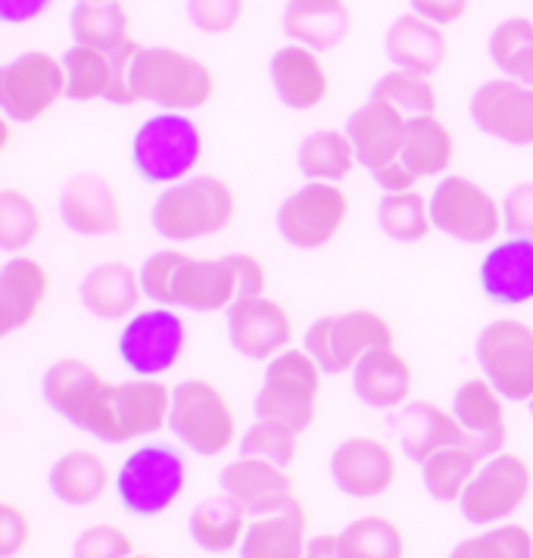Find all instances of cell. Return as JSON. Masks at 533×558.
Returning a JSON list of instances; mask_svg holds the SVG:
<instances>
[{
    "label": "cell",
    "mask_w": 533,
    "mask_h": 558,
    "mask_svg": "<svg viewBox=\"0 0 533 558\" xmlns=\"http://www.w3.org/2000/svg\"><path fill=\"white\" fill-rule=\"evenodd\" d=\"M310 512L303 499L284 512L250 518L244 543L238 549L241 558H306L310 549Z\"/></svg>",
    "instance_id": "cell-32"
},
{
    "label": "cell",
    "mask_w": 533,
    "mask_h": 558,
    "mask_svg": "<svg viewBox=\"0 0 533 558\" xmlns=\"http://www.w3.org/2000/svg\"><path fill=\"white\" fill-rule=\"evenodd\" d=\"M134 558H159V556H154V553H137Z\"/></svg>",
    "instance_id": "cell-54"
},
{
    "label": "cell",
    "mask_w": 533,
    "mask_h": 558,
    "mask_svg": "<svg viewBox=\"0 0 533 558\" xmlns=\"http://www.w3.org/2000/svg\"><path fill=\"white\" fill-rule=\"evenodd\" d=\"M219 487L250 518L284 512L300 502L290 469H281L266 459H253V456H234L219 474Z\"/></svg>",
    "instance_id": "cell-20"
},
{
    "label": "cell",
    "mask_w": 533,
    "mask_h": 558,
    "mask_svg": "<svg viewBox=\"0 0 533 558\" xmlns=\"http://www.w3.org/2000/svg\"><path fill=\"white\" fill-rule=\"evenodd\" d=\"M384 50L393 69H409L422 75H437L449 57V38L446 28L437 23H427L419 13H402L397 23L390 25Z\"/></svg>",
    "instance_id": "cell-30"
},
{
    "label": "cell",
    "mask_w": 533,
    "mask_h": 558,
    "mask_svg": "<svg viewBox=\"0 0 533 558\" xmlns=\"http://www.w3.org/2000/svg\"><path fill=\"white\" fill-rule=\"evenodd\" d=\"M246 527H250V514L225 493L206 496L187 514V534L194 539V546H201L209 556L238 553Z\"/></svg>",
    "instance_id": "cell-34"
},
{
    "label": "cell",
    "mask_w": 533,
    "mask_h": 558,
    "mask_svg": "<svg viewBox=\"0 0 533 558\" xmlns=\"http://www.w3.org/2000/svg\"><path fill=\"white\" fill-rule=\"evenodd\" d=\"M452 412L481 459L509 449V400L487 378L462 380L452 393Z\"/></svg>",
    "instance_id": "cell-21"
},
{
    "label": "cell",
    "mask_w": 533,
    "mask_h": 558,
    "mask_svg": "<svg viewBox=\"0 0 533 558\" xmlns=\"http://www.w3.org/2000/svg\"><path fill=\"white\" fill-rule=\"evenodd\" d=\"M489 63L499 69L502 78L521 82L533 88V20L509 16L489 32Z\"/></svg>",
    "instance_id": "cell-39"
},
{
    "label": "cell",
    "mask_w": 533,
    "mask_h": 558,
    "mask_svg": "<svg viewBox=\"0 0 533 558\" xmlns=\"http://www.w3.org/2000/svg\"><path fill=\"white\" fill-rule=\"evenodd\" d=\"M169 434L201 459H219L241 444V418L231 397L213 378H184L172 384Z\"/></svg>",
    "instance_id": "cell-5"
},
{
    "label": "cell",
    "mask_w": 533,
    "mask_h": 558,
    "mask_svg": "<svg viewBox=\"0 0 533 558\" xmlns=\"http://www.w3.org/2000/svg\"><path fill=\"white\" fill-rule=\"evenodd\" d=\"M397 440L400 452L422 465L434 452L446 447L465 444V430L459 425L452 405H444L437 400H412L397 412Z\"/></svg>",
    "instance_id": "cell-28"
},
{
    "label": "cell",
    "mask_w": 533,
    "mask_h": 558,
    "mask_svg": "<svg viewBox=\"0 0 533 558\" xmlns=\"http://www.w3.org/2000/svg\"><path fill=\"white\" fill-rule=\"evenodd\" d=\"M353 216V197L343 184L306 181L300 184L275 213L278 234L293 250H325L331 246Z\"/></svg>",
    "instance_id": "cell-12"
},
{
    "label": "cell",
    "mask_w": 533,
    "mask_h": 558,
    "mask_svg": "<svg viewBox=\"0 0 533 558\" xmlns=\"http://www.w3.org/2000/svg\"><path fill=\"white\" fill-rule=\"evenodd\" d=\"M187 20L203 35H231L246 20V0H187Z\"/></svg>",
    "instance_id": "cell-47"
},
{
    "label": "cell",
    "mask_w": 533,
    "mask_h": 558,
    "mask_svg": "<svg viewBox=\"0 0 533 558\" xmlns=\"http://www.w3.org/2000/svg\"><path fill=\"white\" fill-rule=\"evenodd\" d=\"M343 129L353 141L359 166H365L368 172H378L387 162L402 159L409 119L400 110H393L390 104H380V100L362 104L359 110L350 112Z\"/></svg>",
    "instance_id": "cell-29"
},
{
    "label": "cell",
    "mask_w": 533,
    "mask_h": 558,
    "mask_svg": "<svg viewBox=\"0 0 533 558\" xmlns=\"http://www.w3.org/2000/svg\"><path fill=\"white\" fill-rule=\"evenodd\" d=\"M481 456L468 444L459 447H446L440 452H434L431 459H424L422 465V487L434 502L444 506H459V499L465 496L471 477L481 469Z\"/></svg>",
    "instance_id": "cell-37"
},
{
    "label": "cell",
    "mask_w": 533,
    "mask_h": 558,
    "mask_svg": "<svg viewBox=\"0 0 533 558\" xmlns=\"http://www.w3.org/2000/svg\"><path fill=\"white\" fill-rule=\"evenodd\" d=\"M45 234V209L35 194L23 187L0 191V250L7 256H23Z\"/></svg>",
    "instance_id": "cell-38"
},
{
    "label": "cell",
    "mask_w": 533,
    "mask_h": 558,
    "mask_svg": "<svg viewBox=\"0 0 533 558\" xmlns=\"http://www.w3.org/2000/svg\"><path fill=\"white\" fill-rule=\"evenodd\" d=\"M306 558H347L340 546V534H312Z\"/></svg>",
    "instance_id": "cell-53"
},
{
    "label": "cell",
    "mask_w": 533,
    "mask_h": 558,
    "mask_svg": "<svg viewBox=\"0 0 533 558\" xmlns=\"http://www.w3.org/2000/svg\"><path fill=\"white\" fill-rule=\"evenodd\" d=\"M234 184L213 172H197L191 179L162 187L150 206L154 231L172 246H191L225 234L238 219Z\"/></svg>",
    "instance_id": "cell-3"
},
{
    "label": "cell",
    "mask_w": 533,
    "mask_h": 558,
    "mask_svg": "<svg viewBox=\"0 0 533 558\" xmlns=\"http://www.w3.org/2000/svg\"><path fill=\"white\" fill-rule=\"evenodd\" d=\"M72 45L116 53L134 41V16L125 0H78L69 13Z\"/></svg>",
    "instance_id": "cell-33"
},
{
    "label": "cell",
    "mask_w": 533,
    "mask_h": 558,
    "mask_svg": "<svg viewBox=\"0 0 533 558\" xmlns=\"http://www.w3.org/2000/svg\"><path fill=\"white\" fill-rule=\"evenodd\" d=\"M528 409H531V415H533V400H531V402H528Z\"/></svg>",
    "instance_id": "cell-55"
},
{
    "label": "cell",
    "mask_w": 533,
    "mask_h": 558,
    "mask_svg": "<svg viewBox=\"0 0 533 558\" xmlns=\"http://www.w3.org/2000/svg\"><path fill=\"white\" fill-rule=\"evenodd\" d=\"M449 558H533V531L521 521L481 527L459 539Z\"/></svg>",
    "instance_id": "cell-44"
},
{
    "label": "cell",
    "mask_w": 533,
    "mask_h": 558,
    "mask_svg": "<svg viewBox=\"0 0 533 558\" xmlns=\"http://www.w3.org/2000/svg\"><path fill=\"white\" fill-rule=\"evenodd\" d=\"M187 490V462L181 449L162 440H144L116 471V496L134 518L166 514Z\"/></svg>",
    "instance_id": "cell-7"
},
{
    "label": "cell",
    "mask_w": 533,
    "mask_h": 558,
    "mask_svg": "<svg viewBox=\"0 0 533 558\" xmlns=\"http://www.w3.org/2000/svg\"><path fill=\"white\" fill-rule=\"evenodd\" d=\"M45 402L94 440L132 447L169 430L172 384L162 378H107L90 359H57L41 378Z\"/></svg>",
    "instance_id": "cell-1"
},
{
    "label": "cell",
    "mask_w": 533,
    "mask_h": 558,
    "mask_svg": "<svg viewBox=\"0 0 533 558\" xmlns=\"http://www.w3.org/2000/svg\"><path fill=\"white\" fill-rule=\"evenodd\" d=\"M434 231L468 246H489L506 234L502 201L471 175L449 172L431 191Z\"/></svg>",
    "instance_id": "cell-9"
},
{
    "label": "cell",
    "mask_w": 533,
    "mask_h": 558,
    "mask_svg": "<svg viewBox=\"0 0 533 558\" xmlns=\"http://www.w3.org/2000/svg\"><path fill=\"white\" fill-rule=\"evenodd\" d=\"M303 347L322 365L325 375H347L372 350L397 347V331L390 318L375 310H350L318 315L303 335Z\"/></svg>",
    "instance_id": "cell-10"
},
{
    "label": "cell",
    "mask_w": 533,
    "mask_h": 558,
    "mask_svg": "<svg viewBox=\"0 0 533 558\" xmlns=\"http://www.w3.org/2000/svg\"><path fill=\"white\" fill-rule=\"evenodd\" d=\"M533 493V469L521 452L502 449L481 462L471 477L465 496L459 499V512L471 527L506 524L524 509Z\"/></svg>",
    "instance_id": "cell-14"
},
{
    "label": "cell",
    "mask_w": 533,
    "mask_h": 558,
    "mask_svg": "<svg viewBox=\"0 0 533 558\" xmlns=\"http://www.w3.org/2000/svg\"><path fill=\"white\" fill-rule=\"evenodd\" d=\"M355 400L378 412H400L415 393V368L400 347L372 350L350 372Z\"/></svg>",
    "instance_id": "cell-26"
},
{
    "label": "cell",
    "mask_w": 533,
    "mask_h": 558,
    "mask_svg": "<svg viewBox=\"0 0 533 558\" xmlns=\"http://www.w3.org/2000/svg\"><path fill=\"white\" fill-rule=\"evenodd\" d=\"M78 300L94 318L110 322V325H125L147 303L144 281H141V266H132L125 259L97 263L82 278Z\"/></svg>",
    "instance_id": "cell-24"
},
{
    "label": "cell",
    "mask_w": 533,
    "mask_h": 558,
    "mask_svg": "<svg viewBox=\"0 0 533 558\" xmlns=\"http://www.w3.org/2000/svg\"><path fill=\"white\" fill-rule=\"evenodd\" d=\"M225 328L231 350L250 362H271L290 350L296 337V322L288 303H281L271 293L238 300L225 313Z\"/></svg>",
    "instance_id": "cell-16"
},
{
    "label": "cell",
    "mask_w": 533,
    "mask_h": 558,
    "mask_svg": "<svg viewBox=\"0 0 533 558\" xmlns=\"http://www.w3.org/2000/svg\"><path fill=\"white\" fill-rule=\"evenodd\" d=\"M372 100L390 104L405 119L437 116V104H440L431 75L409 72V69H390V72H384L378 82H375V88H372Z\"/></svg>",
    "instance_id": "cell-42"
},
{
    "label": "cell",
    "mask_w": 533,
    "mask_h": 558,
    "mask_svg": "<svg viewBox=\"0 0 533 558\" xmlns=\"http://www.w3.org/2000/svg\"><path fill=\"white\" fill-rule=\"evenodd\" d=\"M372 179H375V184H378L384 194H405V191H419V184H422V179L402 162V159H397V162H387L384 169H378V172H372Z\"/></svg>",
    "instance_id": "cell-51"
},
{
    "label": "cell",
    "mask_w": 533,
    "mask_h": 558,
    "mask_svg": "<svg viewBox=\"0 0 533 558\" xmlns=\"http://www.w3.org/2000/svg\"><path fill=\"white\" fill-rule=\"evenodd\" d=\"M325 378L328 375L310 356L306 347H290L281 356L266 362L253 415L263 422H278L296 434H306L318 422Z\"/></svg>",
    "instance_id": "cell-6"
},
{
    "label": "cell",
    "mask_w": 533,
    "mask_h": 558,
    "mask_svg": "<svg viewBox=\"0 0 533 558\" xmlns=\"http://www.w3.org/2000/svg\"><path fill=\"white\" fill-rule=\"evenodd\" d=\"M296 169L306 181L343 184L359 169L353 141L347 129H318L296 147Z\"/></svg>",
    "instance_id": "cell-36"
},
{
    "label": "cell",
    "mask_w": 533,
    "mask_h": 558,
    "mask_svg": "<svg viewBox=\"0 0 533 558\" xmlns=\"http://www.w3.org/2000/svg\"><path fill=\"white\" fill-rule=\"evenodd\" d=\"M66 97V66L63 57L50 50H23L0 66V110L3 119L35 125L47 119Z\"/></svg>",
    "instance_id": "cell-11"
},
{
    "label": "cell",
    "mask_w": 533,
    "mask_h": 558,
    "mask_svg": "<svg viewBox=\"0 0 533 558\" xmlns=\"http://www.w3.org/2000/svg\"><path fill=\"white\" fill-rule=\"evenodd\" d=\"M137 546L134 536L116 524V521H100L90 524L72 543V558H134Z\"/></svg>",
    "instance_id": "cell-46"
},
{
    "label": "cell",
    "mask_w": 533,
    "mask_h": 558,
    "mask_svg": "<svg viewBox=\"0 0 533 558\" xmlns=\"http://www.w3.org/2000/svg\"><path fill=\"white\" fill-rule=\"evenodd\" d=\"M328 471L337 490L350 499H380L400 481V456L380 437L355 434L334 447Z\"/></svg>",
    "instance_id": "cell-17"
},
{
    "label": "cell",
    "mask_w": 533,
    "mask_h": 558,
    "mask_svg": "<svg viewBox=\"0 0 533 558\" xmlns=\"http://www.w3.org/2000/svg\"><path fill=\"white\" fill-rule=\"evenodd\" d=\"M203 134L187 112H154L132 137V166L137 179L154 187H172L197 175Z\"/></svg>",
    "instance_id": "cell-8"
},
{
    "label": "cell",
    "mask_w": 533,
    "mask_h": 558,
    "mask_svg": "<svg viewBox=\"0 0 533 558\" xmlns=\"http://www.w3.org/2000/svg\"><path fill=\"white\" fill-rule=\"evenodd\" d=\"M187 350L184 315L169 306H144L116 337V353L134 378H166Z\"/></svg>",
    "instance_id": "cell-13"
},
{
    "label": "cell",
    "mask_w": 533,
    "mask_h": 558,
    "mask_svg": "<svg viewBox=\"0 0 533 558\" xmlns=\"http://www.w3.org/2000/svg\"><path fill=\"white\" fill-rule=\"evenodd\" d=\"M300 437H303V434L278 425V422H263V418H256V422L241 434L238 456H253V459H266V462H275V465H281V469H290V465L300 459V449H303Z\"/></svg>",
    "instance_id": "cell-45"
},
{
    "label": "cell",
    "mask_w": 533,
    "mask_h": 558,
    "mask_svg": "<svg viewBox=\"0 0 533 558\" xmlns=\"http://www.w3.org/2000/svg\"><path fill=\"white\" fill-rule=\"evenodd\" d=\"M409 7H412V13L424 16L427 23H437L449 28V25L465 20L471 0H409Z\"/></svg>",
    "instance_id": "cell-50"
},
{
    "label": "cell",
    "mask_w": 533,
    "mask_h": 558,
    "mask_svg": "<svg viewBox=\"0 0 533 558\" xmlns=\"http://www.w3.org/2000/svg\"><path fill=\"white\" fill-rule=\"evenodd\" d=\"M53 293L50 268L35 256H10L0 266V337L32 328Z\"/></svg>",
    "instance_id": "cell-22"
},
{
    "label": "cell",
    "mask_w": 533,
    "mask_h": 558,
    "mask_svg": "<svg viewBox=\"0 0 533 558\" xmlns=\"http://www.w3.org/2000/svg\"><path fill=\"white\" fill-rule=\"evenodd\" d=\"M481 378L509 402L533 400V325L524 318H496L474 340Z\"/></svg>",
    "instance_id": "cell-15"
},
{
    "label": "cell",
    "mask_w": 533,
    "mask_h": 558,
    "mask_svg": "<svg viewBox=\"0 0 533 558\" xmlns=\"http://www.w3.org/2000/svg\"><path fill=\"white\" fill-rule=\"evenodd\" d=\"M506 234L533 241V181H518L502 197Z\"/></svg>",
    "instance_id": "cell-49"
},
{
    "label": "cell",
    "mask_w": 533,
    "mask_h": 558,
    "mask_svg": "<svg viewBox=\"0 0 533 558\" xmlns=\"http://www.w3.org/2000/svg\"><path fill=\"white\" fill-rule=\"evenodd\" d=\"M132 85L137 104H150L159 112H201L216 100L219 78L213 66L181 50V47L154 45L137 50L132 69Z\"/></svg>",
    "instance_id": "cell-4"
},
{
    "label": "cell",
    "mask_w": 533,
    "mask_h": 558,
    "mask_svg": "<svg viewBox=\"0 0 533 558\" xmlns=\"http://www.w3.org/2000/svg\"><path fill=\"white\" fill-rule=\"evenodd\" d=\"M477 281L489 303L518 310L533 303V241L528 238H499L487 246Z\"/></svg>",
    "instance_id": "cell-25"
},
{
    "label": "cell",
    "mask_w": 533,
    "mask_h": 558,
    "mask_svg": "<svg viewBox=\"0 0 533 558\" xmlns=\"http://www.w3.org/2000/svg\"><path fill=\"white\" fill-rule=\"evenodd\" d=\"M456 154H459V141L440 116L409 119L405 144H402V162L419 179H446L456 166Z\"/></svg>",
    "instance_id": "cell-35"
},
{
    "label": "cell",
    "mask_w": 533,
    "mask_h": 558,
    "mask_svg": "<svg viewBox=\"0 0 533 558\" xmlns=\"http://www.w3.org/2000/svg\"><path fill=\"white\" fill-rule=\"evenodd\" d=\"M57 0H0V23L25 25L41 20Z\"/></svg>",
    "instance_id": "cell-52"
},
{
    "label": "cell",
    "mask_w": 533,
    "mask_h": 558,
    "mask_svg": "<svg viewBox=\"0 0 533 558\" xmlns=\"http://www.w3.org/2000/svg\"><path fill=\"white\" fill-rule=\"evenodd\" d=\"M268 75L278 100L293 112H312L331 97V69L318 50L288 41L268 60Z\"/></svg>",
    "instance_id": "cell-23"
},
{
    "label": "cell",
    "mask_w": 533,
    "mask_h": 558,
    "mask_svg": "<svg viewBox=\"0 0 533 558\" xmlns=\"http://www.w3.org/2000/svg\"><path fill=\"white\" fill-rule=\"evenodd\" d=\"M60 219L78 238H116L129 228L125 201L104 172H78L60 191Z\"/></svg>",
    "instance_id": "cell-18"
},
{
    "label": "cell",
    "mask_w": 533,
    "mask_h": 558,
    "mask_svg": "<svg viewBox=\"0 0 533 558\" xmlns=\"http://www.w3.org/2000/svg\"><path fill=\"white\" fill-rule=\"evenodd\" d=\"M66 66V97L75 104L107 100L112 88V53L94 50L85 45H72L63 53Z\"/></svg>",
    "instance_id": "cell-43"
},
{
    "label": "cell",
    "mask_w": 533,
    "mask_h": 558,
    "mask_svg": "<svg viewBox=\"0 0 533 558\" xmlns=\"http://www.w3.org/2000/svg\"><path fill=\"white\" fill-rule=\"evenodd\" d=\"M47 490L60 506L90 509L116 490V471L97 449H69L47 471Z\"/></svg>",
    "instance_id": "cell-27"
},
{
    "label": "cell",
    "mask_w": 533,
    "mask_h": 558,
    "mask_svg": "<svg viewBox=\"0 0 533 558\" xmlns=\"http://www.w3.org/2000/svg\"><path fill=\"white\" fill-rule=\"evenodd\" d=\"M141 281L147 303L178 313H228L238 300H244V281L234 253L209 259L191 253L187 246L166 244L141 263Z\"/></svg>",
    "instance_id": "cell-2"
},
{
    "label": "cell",
    "mask_w": 533,
    "mask_h": 558,
    "mask_svg": "<svg viewBox=\"0 0 533 558\" xmlns=\"http://www.w3.org/2000/svg\"><path fill=\"white\" fill-rule=\"evenodd\" d=\"M378 228L397 244H422L434 234L431 197L422 191L384 194L378 203Z\"/></svg>",
    "instance_id": "cell-40"
},
{
    "label": "cell",
    "mask_w": 533,
    "mask_h": 558,
    "mask_svg": "<svg viewBox=\"0 0 533 558\" xmlns=\"http://www.w3.org/2000/svg\"><path fill=\"white\" fill-rule=\"evenodd\" d=\"M340 534L347 558H405V534L387 514H362L353 518Z\"/></svg>",
    "instance_id": "cell-41"
},
{
    "label": "cell",
    "mask_w": 533,
    "mask_h": 558,
    "mask_svg": "<svg viewBox=\"0 0 533 558\" xmlns=\"http://www.w3.org/2000/svg\"><path fill=\"white\" fill-rule=\"evenodd\" d=\"M471 122L499 144L533 147V88L511 78H489L471 97Z\"/></svg>",
    "instance_id": "cell-19"
},
{
    "label": "cell",
    "mask_w": 533,
    "mask_h": 558,
    "mask_svg": "<svg viewBox=\"0 0 533 558\" xmlns=\"http://www.w3.org/2000/svg\"><path fill=\"white\" fill-rule=\"evenodd\" d=\"M284 32L293 45L331 53L353 35V10L347 0H290L284 10Z\"/></svg>",
    "instance_id": "cell-31"
},
{
    "label": "cell",
    "mask_w": 533,
    "mask_h": 558,
    "mask_svg": "<svg viewBox=\"0 0 533 558\" xmlns=\"http://www.w3.org/2000/svg\"><path fill=\"white\" fill-rule=\"evenodd\" d=\"M32 543V518L20 502H0V558L23 556Z\"/></svg>",
    "instance_id": "cell-48"
}]
</instances>
